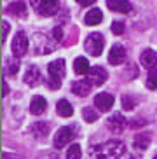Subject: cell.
<instances>
[{
	"mask_svg": "<svg viewBox=\"0 0 157 159\" xmlns=\"http://www.w3.org/2000/svg\"><path fill=\"white\" fill-rule=\"evenodd\" d=\"M126 152V143L120 140H108L101 145H94L89 150V159H119Z\"/></svg>",
	"mask_w": 157,
	"mask_h": 159,
	"instance_id": "obj_1",
	"label": "cell"
},
{
	"mask_svg": "<svg viewBox=\"0 0 157 159\" xmlns=\"http://www.w3.org/2000/svg\"><path fill=\"white\" fill-rule=\"evenodd\" d=\"M103 47H105V39L101 33H89L84 40V49L91 56H100L103 52Z\"/></svg>",
	"mask_w": 157,
	"mask_h": 159,
	"instance_id": "obj_2",
	"label": "cell"
},
{
	"mask_svg": "<svg viewBox=\"0 0 157 159\" xmlns=\"http://www.w3.org/2000/svg\"><path fill=\"white\" fill-rule=\"evenodd\" d=\"M32 5L38 16L49 18L54 16L60 9V0H32Z\"/></svg>",
	"mask_w": 157,
	"mask_h": 159,
	"instance_id": "obj_3",
	"label": "cell"
},
{
	"mask_svg": "<svg viewBox=\"0 0 157 159\" xmlns=\"http://www.w3.org/2000/svg\"><path fill=\"white\" fill-rule=\"evenodd\" d=\"M47 72H49V77L52 79V88H60L61 86V80L65 79V74H66V65H65V60H56L51 61L49 66H47Z\"/></svg>",
	"mask_w": 157,
	"mask_h": 159,
	"instance_id": "obj_4",
	"label": "cell"
},
{
	"mask_svg": "<svg viewBox=\"0 0 157 159\" xmlns=\"http://www.w3.org/2000/svg\"><path fill=\"white\" fill-rule=\"evenodd\" d=\"M54 39H49L46 33H35L33 35V49L35 54H49L54 51Z\"/></svg>",
	"mask_w": 157,
	"mask_h": 159,
	"instance_id": "obj_5",
	"label": "cell"
},
{
	"mask_svg": "<svg viewBox=\"0 0 157 159\" xmlns=\"http://www.w3.org/2000/svg\"><path fill=\"white\" fill-rule=\"evenodd\" d=\"M75 128L74 126H63L58 129V133H56L54 136V147L56 149H63V147H66V145H70V142L75 138Z\"/></svg>",
	"mask_w": 157,
	"mask_h": 159,
	"instance_id": "obj_6",
	"label": "cell"
},
{
	"mask_svg": "<svg viewBox=\"0 0 157 159\" xmlns=\"http://www.w3.org/2000/svg\"><path fill=\"white\" fill-rule=\"evenodd\" d=\"M11 47H12V54L16 58H21V56L26 54V51H28V37L25 35V32H18L16 35H14Z\"/></svg>",
	"mask_w": 157,
	"mask_h": 159,
	"instance_id": "obj_7",
	"label": "cell"
},
{
	"mask_svg": "<svg viewBox=\"0 0 157 159\" xmlns=\"http://www.w3.org/2000/svg\"><path fill=\"white\" fill-rule=\"evenodd\" d=\"M94 105H96V110H100V112H108V110H112V105H114V96L110 93H98L94 96Z\"/></svg>",
	"mask_w": 157,
	"mask_h": 159,
	"instance_id": "obj_8",
	"label": "cell"
},
{
	"mask_svg": "<svg viewBox=\"0 0 157 159\" xmlns=\"http://www.w3.org/2000/svg\"><path fill=\"white\" fill-rule=\"evenodd\" d=\"M42 82V74L35 65L28 66L26 72H25V84H28L30 88H35Z\"/></svg>",
	"mask_w": 157,
	"mask_h": 159,
	"instance_id": "obj_9",
	"label": "cell"
},
{
	"mask_svg": "<svg viewBox=\"0 0 157 159\" xmlns=\"http://www.w3.org/2000/svg\"><path fill=\"white\" fill-rule=\"evenodd\" d=\"M140 63H141V66H145L148 70L157 68V52L154 49H145L140 54Z\"/></svg>",
	"mask_w": 157,
	"mask_h": 159,
	"instance_id": "obj_10",
	"label": "cell"
},
{
	"mask_svg": "<svg viewBox=\"0 0 157 159\" xmlns=\"http://www.w3.org/2000/svg\"><path fill=\"white\" fill-rule=\"evenodd\" d=\"M28 133H30L33 138H37V140H44L47 136V133H49V124H47V122H42V121H37L28 128Z\"/></svg>",
	"mask_w": 157,
	"mask_h": 159,
	"instance_id": "obj_11",
	"label": "cell"
},
{
	"mask_svg": "<svg viewBox=\"0 0 157 159\" xmlns=\"http://www.w3.org/2000/svg\"><path fill=\"white\" fill-rule=\"evenodd\" d=\"M126 60V49L120 44H115V46H112L110 52H108V61H110L112 65H122Z\"/></svg>",
	"mask_w": 157,
	"mask_h": 159,
	"instance_id": "obj_12",
	"label": "cell"
},
{
	"mask_svg": "<svg viewBox=\"0 0 157 159\" xmlns=\"http://www.w3.org/2000/svg\"><path fill=\"white\" fill-rule=\"evenodd\" d=\"M106 5L108 9L114 11V12H120V14H128L131 12V2L129 0H106Z\"/></svg>",
	"mask_w": 157,
	"mask_h": 159,
	"instance_id": "obj_13",
	"label": "cell"
},
{
	"mask_svg": "<svg viewBox=\"0 0 157 159\" xmlns=\"http://www.w3.org/2000/svg\"><path fill=\"white\" fill-rule=\"evenodd\" d=\"M106 70L103 68V66H92L91 70H89V77L87 79L91 80L94 86H101L105 84V80H106Z\"/></svg>",
	"mask_w": 157,
	"mask_h": 159,
	"instance_id": "obj_14",
	"label": "cell"
},
{
	"mask_svg": "<svg viewBox=\"0 0 157 159\" xmlns=\"http://www.w3.org/2000/svg\"><path fill=\"white\" fill-rule=\"evenodd\" d=\"M91 86H92V82L89 79H78L72 84V91L77 96H87L89 91H91Z\"/></svg>",
	"mask_w": 157,
	"mask_h": 159,
	"instance_id": "obj_15",
	"label": "cell"
},
{
	"mask_svg": "<svg viewBox=\"0 0 157 159\" xmlns=\"http://www.w3.org/2000/svg\"><path fill=\"white\" fill-rule=\"evenodd\" d=\"M126 119L122 116H120L119 112H115V114H112V117H108V121H106V126L110 128L114 133H120V131L126 128Z\"/></svg>",
	"mask_w": 157,
	"mask_h": 159,
	"instance_id": "obj_16",
	"label": "cell"
},
{
	"mask_svg": "<svg viewBox=\"0 0 157 159\" xmlns=\"http://www.w3.org/2000/svg\"><path fill=\"white\" fill-rule=\"evenodd\" d=\"M46 108H47V102L44 96H33L32 102H30V112L33 116H42L46 112Z\"/></svg>",
	"mask_w": 157,
	"mask_h": 159,
	"instance_id": "obj_17",
	"label": "cell"
},
{
	"mask_svg": "<svg viewBox=\"0 0 157 159\" xmlns=\"http://www.w3.org/2000/svg\"><path fill=\"white\" fill-rule=\"evenodd\" d=\"M84 21H86V25H89V26H96V25H100L103 21V12L94 7V9L87 11V14H86Z\"/></svg>",
	"mask_w": 157,
	"mask_h": 159,
	"instance_id": "obj_18",
	"label": "cell"
},
{
	"mask_svg": "<svg viewBox=\"0 0 157 159\" xmlns=\"http://www.w3.org/2000/svg\"><path fill=\"white\" fill-rule=\"evenodd\" d=\"M74 70H75V74H77V75H86V74H89V70H91V66H89V61L86 60L84 56L75 58Z\"/></svg>",
	"mask_w": 157,
	"mask_h": 159,
	"instance_id": "obj_19",
	"label": "cell"
},
{
	"mask_svg": "<svg viewBox=\"0 0 157 159\" xmlns=\"http://www.w3.org/2000/svg\"><path fill=\"white\" fill-rule=\"evenodd\" d=\"M150 140H152L150 133H138V135L134 136V147L145 150V149L150 147Z\"/></svg>",
	"mask_w": 157,
	"mask_h": 159,
	"instance_id": "obj_20",
	"label": "cell"
},
{
	"mask_svg": "<svg viewBox=\"0 0 157 159\" xmlns=\"http://www.w3.org/2000/svg\"><path fill=\"white\" fill-rule=\"evenodd\" d=\"M56 112L61 117H70L74 114V107H72L70 102H66V100H60V102L56 103Z\"/></svg>",
	"mask_w": 157,
	"mask_h": 159,
	"instance_id": "obj_21",
	"label": "cell"
},
{
	"mask_svg": "<svg viewBox=\"0 0 157 159\" xmlns=\"http://www.w3.org/2000/svg\"><path fill=\"white\" fill-rule=\"evenodd\" d=\"M5 11H7L9 14L21 16V18H25V16H26V5H25V2H16V4H11Z\"/></svg>",
	"mask_w": 157,
	"mask_h": 159,
	"instance_id": "obj_22",
	"label": "cell"
},
{
	"mask_svg": "<svg viewBox=\"0 0 157 159\" xmlns=\"http://www.w3.org/2000/svg\"><path fill=\"white\" fill-rule=\"evenodd\" d=\"M82 157V149L78 143H72L66 150V159H80Z\"/></svg>",
	"mask_w": 157,
	"mask_h": 159,
	"instance_id": "obj_23",
	"label": "cell"
},
{
	"mask_svg": "<svg viewBox=\"0 0 157 159\" xmlns=\"http://www.w3.org/2000/svg\"><path fill=\"white\" fill-rule=\"evenodd\" d=\"M148 89H157V68L154 70H148V75H147V80H145Z\"/></svg>",
	"mask_w": 157,
	"mask_h": 159,
	"instance_id": "obj_24",
	"label": "cell"
},
{
	"mask_svg": "<svg viewBox=\"0 0 157 159\" xmlns=\"http://www.w3.org/2000/svg\"><path fill=\"white\" fill-rule=\"evenodd\" d=\"M82 117L86 119L87 122H94L98 119V112L94 110V108H91V107H86L82 110Z\"/></svg>",
	"mask_w": 157,
	"mask_h": 159,
	"instance_id": "obj_25",
	"label": "cell"
},
{
	"mask_svg": "<svg viewBox=\"0 0 157 159\" xmlns=\"http://www.w3.org/2000/svg\"><path fill=\"white\" fill-rule=\"evenodd\" d=\"M134 105H136V103H134V100L131 98V96H122V108H124V110H133L134 108Z\"/></svg>",
	"mask_w": 157,
	"mask_h": 159,
	"instance_id": "obj_26",
	"label": "cell"
},
{
	"mask_svg": "<svg viewBox=\"0 0 157 159\" xmlns=\"http://www.w3.org/2000/svg\"><path fill=\"white\" fill-rule=\"evenodd\" d=\"M112 33L114 35H122L124 33V23L122 21H114L112 23Z\"/></svg>",
	"mask_w": 157,
	"mask_h": 159,
	"instance_id": "obj_27",
	"label": "cell"
},
{
	"mask_svg": "<svg viewBox=\"0 0 157 159\" xmlns=\"http://www.w3.org/2000/svg\"><path fill=\"white\" fill-rule=\"evenodd\" d=\"M52 39H54L56 42H61V40H63V28H61V26H56V28L52 30Z\"/></svg>",
	"mask_w": 157,
	"mask_h": 159,
	"instance_id": "obj_28",
	"label": "cell"
},
{
	"mask_svg": "<svg viewBox=\"0 0 157 159\" xmlns=\"http://www.w3.org/2000/svg\"><path fill=\"white\" fill-rule=\"evenodd\" d=\"M18 70H19V61L18 60H14V61H9V74L11 75H16L18 74Z\"/></svg>",
	"mask_w": 157,
	"mask_h": 159,
	"instance_id": "obj_29",
	"label": "cell"
},
{
	"mask_svg": "<svg viewBox=\"0 0 157 159\" xmlns=\"http://www.w3.org/2000/svg\"><path fill=\"white\" fill-rule=\"evenodd\" d=\"M2 26H4V35H2V42H5V40H7V35H9V23H7V21H4V23H2Z\"/></svg>",
	"mask_w": 157,
	"mask_h": 159,
	"instance_id": "obj_30",
	"label": "cell"
},
{
	"mask_svg": "<svg viewBox=\"0 0 157 159\" xmlns=\"http://www.w3.org/2000/svg\"><path fill=\"white\" fill-rule=\"evenodd\" d=\"M77 2H78L80 5H84V7H89V5H92L96 0H77Z\"/></svg>",
	"mask_w": 157,
	"mask_h": 159,
	"instance_id": "obj_31",
	"label": "cell"
},
{
	"mask_svg": "<svg viewBox=\"0 0 157 159\" xmlns=\"http://www.w3.org/2000/svg\"><path fill=\"white\" fill-rule=\"evenodd\" d=\"M4 159H19V157H18V156L9 154V152H5V154H4Z\"/></svg>",
	"mask_w": 157,
	"mask_h": 159,
	"instance_id": "obj_32",
	"label": "cell"
},
{
	"mask_svg": "<svg viewBox=\"0 0 157 159\" xmlns=\"http://www.w3.org/2000/svg\"><path fill=\"white\" fill-rule=\"evenodd\" d=\"M9 94V86H7V82L4 80V96H7Z\"/></svg>",
	"mask_w": 157,
	"mask_h": 159,
	"instance_id": "obj_33",
	"label": "cell"
},
{
	"mask_svg": "<svg viewBox=\"0 0 157 159\" xmlns=\"http://www.w3.org/2000/svg\"><path fill=\"white\" fill-rule=\"evenodd\" d=\"M154 159H157V156H155V157H154Z\"/></svg>",
	"mask_w": 157,
	"mask_h": 159,
	"instance_id": "obj_34",
	"label": "cell"
},
{
	"mask_svg": "<svg viewBox=\"0 0 157 159\" xmlns=\"http://www.w3.org/2000/svg\"><path fill=\"white\" fill-rule=\"evenodd\" d=\"M129 159H134V157H129Z\"/></svg>",
	"mask_w": 157,
	"mask_h": 159,
	"instance_id": "obj_35",
	"label": "cell"
}]
</instances>
